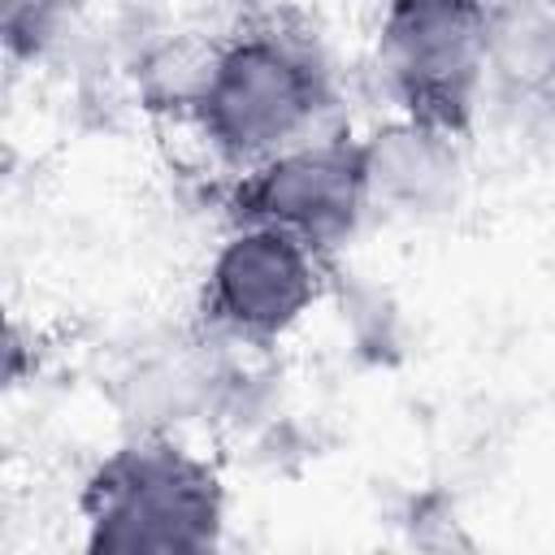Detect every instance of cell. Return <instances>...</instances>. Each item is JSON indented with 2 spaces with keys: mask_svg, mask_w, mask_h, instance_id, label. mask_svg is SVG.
<instances>
[{
  "mask_svg": "<svg viewBox=\"0 0 555 555\" xmlns=\"http://www.w3.org/2000/svg\"><path fill=\"white\" fill-rule=\"evenodd\" d=\"M91 555H208L225 538V481L178 434H126L78 490Z\"/></svg>",
  "mask_w": 555,
  "mask_h": 555,
  "instance_id": "6da1fadb",
  "label": "cell"
},
{
  "mask_svg": "<svg viewBox=\"0 0 555 555\" xmlns=\"http://www.w3.org/2000/svg\"><path fill=\"white\" fill-rule=\"evenodd\" d=\"M334 82L321 52L278 26H251L208 48L191 121L208 152L243 173L321 134Z\"/></svg>",
  "mask_w": 555,
  "mask_h": 555,
  "instance_id": "7a4b0ae2",
  "label": "cell"
},
{
  "mask_svg": "<svg viewBox=\"0 0 555 555\" xmlns=\"http://www.w3.org/2000/svg\"><path fill=\"white\" fill-rule=\"evenodd\" d=\"M490 0H386L377 69L399 113L468 134L486 100Z\"/></svg>",
  "mask_w": 555,
  "mask_h": 555,
  "instance_id": "3957f363",
  "label": "cell"
},
{
  "mask_svg": "<svg viewBox=\"0 0 555 555\" xmlns=\"http://www.w3.org/2000/svg\"><path fill=\"white\" fill-rule=\"evenodd\" d=\"M325 291V256L304 238L238 221L217 243L199 286V321L234 347L286 338Z\"/></svg>",
  "mask_w": 555,
  "mask_h": 555,
  "instance_id": "277c9868",
  "label": "cell"
},
{
  "mask_svg": "<svg viewBox=\"0 0 555 555\" xmlns=\"http://www.w3.org/2000/svg\"><path fill=\"white\" fill-rule=\"evenodd\" d=\"M225 208H230V225L251 221V225L286 230L330 260L360 234L364 217L373 212L360 143L351 134L304 139L243 169L230 182Z\"/></svg>",
  "mask_w": 555,
  "mask_h": 555,
  "instance_id": "5b68a950",
  "label": "cell"
},
{
  "mask_svg": "<svg viewBox=\"0 0 555 555\" xmlns=\"http://www.w3.org/2000/svg\"><path fill=\"white\" fill-rule=\"evenodd\" d=\"M373 208L403 221H434L464 199V147L460 134L395 113L356 139Z\"/></svg>",
  "mask_w": 555,
  "mask_h": 555,
  "instance_id": "8992f818",
  "label": "cell"
},
{
  "mask_svg": "<svg viewBox=\"0 0 555 555\" xmlns=\"http://www.w3.org/2000/svg\"><path fill=\"white\" fill-rule=\"evenodd\" d=\"M217 347H225V338L204 330L130 356L113 377V403L130 434H178L217 412L230 395V369Z\"/></svg>",
  "mask_w": 555,
  "mask_h": 555,
  "instance_id": "52a82bcc",
  "label": "cell"
},
{
  "mask_svg": "<svg viewBox=\"0 0 555 555\" xmlns=\"http://www.w3.org/2000/svg\"><path fill=\"white\" fill-rule=\"evenodd\" d=\"M486 95L499 104H555V4L490 0Z\"/></svg>",
  "mask_w": 555,
  "mask_h": 555,
  "instance_id": "ba28073f",
  "label": "cell"
},
{
  "mask_svg": "<svg viewBox=\"0 0 555 555\" xmlns=\"http://www.w3.org/2000/svg\"><path fill=\"white\" fill-rule=\"evenodd\" d=\"M78 9L82 0H0V39L9 61H39Z\"/></svg>",
  "mask_w": 555,
  "mask_h": 555,
  "instance_id": "9c48e42d",
  "label": "cell"
},
{
  "mask_svg": "<svg viewBox=\"0 0 555 555\" xmlns=\"http://www.w3.org/2000/svg\"><path fill=\"white\" fill-rule=\"evenodd\" d=\"M542 4H555V0H542Z\"/></svg>",
  "mask_w": 555,
  "mask_h": 555,
  "instance_id": "30bf717a",
  "label": "cell"
}]
</instances>
